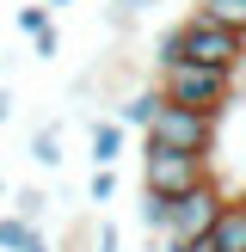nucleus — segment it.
Here are the masks:
<instances>
[{
  "instance_id": "nucleus-1",
  "label": "nucleus",
  "mask_w": 246,
  "mask_h": 252,
  "mask_svg": "<svg viewBox=\"0 0 246 252\" xmlns=\"http://www.w3.org/2000/svg\"><path fill=\"white\" fill-rule=\"evenodd\" d=\"M166 62H203V68H228V74H240V68H246V37L221 31L215 19H203V12H191V19H179L166 37H160L154 68H166Z\"/></svg>"
},
{
  "instance_id": "nucleus-2",
  "label": "nucleus",
  "mask_w": 246,
  "mask_h": 252,
  "mask_svg": "<svg viewBox=\"0 0 246 252\" xmlns=\"http://www.w3.org/2000/svg\"><path fill=\"white\" fill-rule=\"evenodd\" d=\"M154 86H160V98L209 111V117H221V105L234 98V74L228 68H203V62H166V68H154Z\"/></svg>"
},
{
  "instance_id": "nucleus-3",
  "label": "nucleus",
  "mask_w": 246,
  "mask_h": 252,
  "mask_svg": "<svg viewBox=\"0 0 246 252\" xmlns=\"http://www.w3.org/2000/svg\"><path fill=\"white\" fill-rule=\"evenodd\" d=\"M215 172H209L203 154H179V148H154L142 142V191H160V197H184L197 191V185H209Z\"/></svg>"
},
{
  "instance_id": "nucleus-4",
  "label": "nucleus",
  "mask_w": 246,
  "mask_h": 252,
  "mask_svg": "<svg viewBox=\"0 0 246 252\" xmlns=\"http://www.w3.org/2000/svg\"><path fill=\"white\" fill-rule=\"evenodd\" d=\"M142 142H154V148H179V154H203L209 160V148H215V117L209 111H191V105H160V117L148 123V135Z\"/></svg>"
},
{
  "instance_id": "nucleus-5",
  "label": "nucleus",
  "mask_w": 246,
  "mask_h": 252,
  "mask_svg": "<svg viewBox=\"0 0 246 252\" xmlns=\"http://www.w3.org/2000/svg\"><path fill=\"white\" fill-rule=\"evenodd\" d=\"M221 203H228V197L215 191V179L197 185V191H184L179 203H172V228L160 234V240H172V246H203L209 228H215V216H221Z\"/></svg>"
},
{
  "instance_id": "nucleus-6",
  "label": "nucleus",
  "mask_w": 246,
  "mask_h": 252,
  "mask_svg": "<svg viewBox=\"0 0 246 252\" xmlns=\"http://www.w3.org/2000/svg\"><path fill=\"white\" fill-rule=\"evenodd\" d=\"M123 142H129L123 117H92V123H86V160H92V166H117Z\"/></svg>"
},
{
  "instance_id": "nucleus-7",
  "label": "nucleus",
  "mask_w": 246,
  "mask_h": 252,
  "mask_svg": "<svg viewBox=\"0 0 246 252\" xmlns=\"http://www.w3.org/2000/svg\"><path fill=\"white\" fill-rule=\"evenodd\" d=\"M203 252H246V197H228V203H221Z\"/></svg>"
},
{
  "instance_id": "nucleus-8",
  "label": "nucleus",
  "mask_w": 246,
  "mask_h": 252,
  "mask_svg": "<svg viewBox=\"0 0 246 252\" xmlns=\"http://www.w3.org/2000/svg\"><path fill=\"white\" fill-rule=\"evenodd\" d=\"M160 105H166V98H160V86H135V93L117 98V117H123V129H142V135H148V123L160 117Z\"/></svg>"
},
{
  "instance_id": "nucleus-9",
  "label": "nucleus",
  "mask_w": 246,
  "mask_h": 252,
  "mask_svg": "<svg viewBox=\"0 0 246 252\" xmlns=\"http://www.w3.org/2000/svg\"><path fill=\"white\" fill-rule=\"evenodd\" d=\"M31 160H37V172H56V166H62V123H37Z\"/></svg>"
},
{
  "instance_id": "nucleus-10",
  "label": "nucleus",
  "mask_w": 246,
  "mask_h": 252,
  "mask_svg": "<svg viewBox=\"0 0 246 252\" xmlns=\"http://www.w3.org/2000/svg\"><path fill=\"white\" fill-rule=\"evenodd\" d=\"M197 12H203V19H215L221 31L246 37V0H197Z\"/></svg>"
},
{
  "instance_id": "nucleus-11",
  "label": "nucleus",
  "mask_w": 246,
  "mask_h": 252,
  "mask_svg": "<svg viewBox=\"0 0 246 252\" xmlns=\"http://www.w3.org/2000/svg\"><path fill=\"white\" fill-rule=\"evenodd\" d=\"M172 203H179V197L142 191V203H135V216H142V228H148V234H166V228H172Z\"/></svg>"
},
{
  "instance_id": "nucleus-12",
  "label": "nucleus",
  "mask_w": 246,
  "mask_h": 252,
  "mask_svg": "<svg viewBox=\"0 0 246 252\" xmlns=\"http://www.w3.org/2000/svg\"><path fill=\"white\" fill-rule=\"evenodd\" d=\"M12 216L43 221V216H49V191H43V185H19V191H12Z\"/></svg>"
},
{
  "instance_id": "nucleus-13",
  "label": "nucleus",
  "mask_w": 246,
  "mask_h": 252,
  "mask_svg": "<svg viewBox=\"0 0 246 252\" xmlns=\"http://www.w3.org/2000/svg\"><path fill=\"white\" fill-rule=\"evenodd\" d=\"M37 240V221H25V216H0V252H25Z\"/></svg>"
},
{
  "instance_id": "nucleus-14",
  "label": "nucleus",
  "mask_w": 246,
  "mask_h": 252,
  "mask_svg": "<svg viewBox=\"0 0 246 252\" xmlns=\"http://www.w3.org/2000/svg\"><path fill=\"white\" fill-rule=\"evenodd\" d=\"M86 203H92V209L117 203V166H92V179H86Z\"/></svg>"
},
{
  "instance_id": "nucleus-15",
  "label": "nucleus",
  "mask_w": 246,
  "mask_h": 252,
  "mask_svg": "<svg viewBox=\"0 0 246 252\" xmlns=\"http://www.w3.org/2000/svg\"><path fill=\"white\" fill-rule=\"evenodd\" d=\"M135 19H142V6H135V0H111V12H105L111 37H129V31H135Z\"/></svg>"
},
{
  "instance_id": "nucleus-16",
  "label": "nucleus",
  "mask_w": 246,
  "mask_h": 252,
  "mask_svg": "<svg viewBox=\"0 0 246 252\" xmlns=\"http://www.w3.org/2000/svg\"><path fill=\"white\" fill-rule=\"evenodd\" d=\"M49 19H56V12H49V6H19V31H25V37L49 31Z\"/></svg>"
},
{
  "instance_id": "nucleus-17",
  "label": "nucleus",
  "mask_w": 246,
  "mask_h": 252,
  "mask_svg": "<svg viewBox=\"0 0 246 252\" xmlns=\"http://www.w3.org/2000/svg\"><path fill=\"white\" fill-rule=\"evenodd\" d=\"M92 252H123V234H117V221H98V228H92Z\"/></svg>"
},
{
  "instance_id": "nucleus-18",
  "label": "nucleus",
  "mask_w": 246,
  "mask_h": 252,
  "mask_svg": "<svg viewBox=\"0 0 246 252\" xmlns=\"http://www.w3.org/2000/svg\"><path fill=\"white\" fill-rule=\"evenodd\" d=\"M31 49H37V56H43V62L56 56V49H62V37H56V25H49V31H37V37H31Z\"/></svg>"
},
{
  "instance_id": "nucleus-19",
  "label": "nucleus",
  "mask_w": 246,
  "mask_h": 252,
  "mask_svg": "<svg viewBox=\"0 0 246 252\" xmlns=\"http://www.w3.org/2000/svg\"><path fill=\"white\" fill-rule=\"evenodd\" d=\"M6 123H12V93L0 86V129H6Z\"/></svg>"
},
{
  "instance_id": "nucleus-20",
  "label": "nucleus",
  "mask_w": 246,
  "mask_h": 252,
  "mask_svg": "<svg viewBox=\"0 0 246 252\" xmlns=\"http://www.w3.org/2000/svg\"><path fill=\"white\" fill-rule=\"evenodd\" d=\"M25 252H56V246H49V240H43V228H37V240L25 246Z\"/></svg>"
},
{
  "instance_id": "nucleus-21",
  "label": "nucleus",
  "mask_w": 246,
  "mask_h": 252,
  "mask_svg": "<svg viewBox=\"0 0 246 252\" xmlns=\"http://www.w3.org/2000/svg\"><path fill=\"white\" fill-rule=\"evenodd\" d=\"M43 6H49V12H62V6H74V0H43Z\"/></svg>"
},
{
  "instance_id": "nucleus-22",
  "label": "nucleus",
  "mask_w": 246,
  "mask_h": 252,
  "mask_svg": "<svg viewBox=\"0 0 246 252\" xmlns=\"http://www.w3.org/2000/svg\"><path fill=\"white\" fill-rule=\"evenodd\" d=\"M135 6H142V12H148V6H160V0H135Z\"/></svg>"
},
{
  "instance_id": "nucleus-23",
  "label": "nucleus",
  "mask_w": 246,
  "mask_h": 252,
  "mask_svg": "<svg viewBox=\"0 0 246 252\" xmlns=\"http://www.w3.org/2000/svg\"><path fill=\"white\" fill-rule=\"evenodd\" d=\"M0 197H6V185H0Z\"/></svg>"
}]
</instances>
